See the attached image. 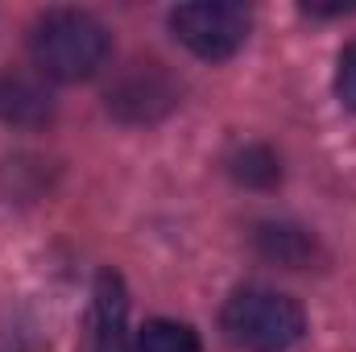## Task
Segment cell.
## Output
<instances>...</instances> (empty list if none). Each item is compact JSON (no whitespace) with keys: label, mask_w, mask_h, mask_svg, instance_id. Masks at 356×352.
I'll return each mask as SVG.
<instances>
[{"label":"cell","mask_w":356,"mask_h":352,"mask_svg":"<svg viewBox=\"0 0 356 352\" xmlns=\"http://www.w3.org/2000/svg\"><path fill=\"white\" fill-rule=\"evenodd\" d=\"M79 352H129V294L120 273L104 269L91 290V307L79 332Z\"/></svg>","instance_id":"cell-5"},{"label":"cell","mask_w":356,"mask_h":352,"mask_svg":"<svg viewBox=\"0 0 356 352\" xmlns=\"http://www.w3.org/2000/svg\"><path fill=\"white\" fill-rule=\"evenodd\" d=\"M336 95H340L344 108L356 112V42H348L344 54H340V67H336Z\"/></svg>","instance_id":"cell-10"},{"label":"cell","mask_w":356,"mask_h":352,"mask_svg":"<svg viewBox=\"0 0 356 352\" xmlns=\"http://www.w3.org/2000/svg\"><path fill=\"white\" fill-rule=\"evenodd\" d=\"M220 328L245 352H286L302 340L307 315L290 294H277L269 286H241L224 303Z\"/></svg>","instance_id":"cell-2"},{"label":"cell","mask_w":356,"mask_h":352,"mask_svg":"<svg viewBox=\"0 0 356 352\" xmlns=\"http://www.w3.org/2000/svg\"><path fill=\"white\" fill-rule=\"evenodd\" d=\"M249 8L245 4H228V0H203V4H178L170 13V29L175 38L199 58L207 63H224L232 58L245 38H249Z\"/></svg>","instance_id":"cell-3"},{"label":"cell","mask_w":356,"mask_h":352,"mask_svg":"<svg viewBox=\"0 0 356 352\" xmlns=\"http://www.w3.org/2000/svg\"><path fill=\"white\" fill-rule=\"evenodd\" d=\"M54 116V99L29 75H0V120L13 129H42Z\"/></svg>","instance_id":"cell-6"},{"label":"cell","mask_w":356,"mask_h":352,"mask_svg":"<svg viewBox=\"0 0 356 352\" xmlns=\"http://www.w3.org/2000/svg\"><path fill=\"white\" fill-rule=\"evenodd\" d=\"M232 178L245 182V186H273L282 178V166H277V158L266 145H245L232 158Z\"/></svg>","instance_id":"cell-8"},{"label":"cell","mask_w":356,"mask_h":352,"mask_svg":"<svg viewBox=\"0 0 356 352\" xmlns=\"http://www.w3.org/2000/svg\"><path fill=\"white\" fill-rule=\"evenodd\" d=\"M257 241H261V249H266L269 257H277V262L286 265H302L311 257V241H307V232H298V228H261L257 232Z\"/></svg>","instance_id":"cell-9"},{"label":"cell","mask_w":356,"mask_h":352,"mask_svg":"<svg viewBox=\"0 0 356 352\" xmlns=\"http://www.w3.org/2000/svg\"><path fill=\"white\" fill-rule=\"evenodd\" d=\"M137 352H203L199 332L178 319H149L137 332Z\"/></svg>","instance_id":"cell-7"},{"label":"cell","mask_w":356,"mask_h":352,"mask_svg":"<svg viewBox=\"0 0 356 352\" xmlns=\"http://www.w3.org/2000/svg\"><path fill=\"white\" fill-rule=\"evenodd\" d=\"M178 104V83L162 63H133L112 88H108V112L120 120H158Z\"/></svg>","instance_id":"cell-4"},{"label":"cell","mask_w":356,"mask_h":352,"mask_svg":"<svg viewBox=\"0 0 356 352\" xmlns=\"http://www.w3.org/2000/svg\"><path fill=\"white\" fill-rule=\"evenodd\" d=\"M108 29L79 8H54L42 13L29 29V54L46 79L79 83L91 79L108 63Z\"/></svg>","instance_id":"cell-1"}]
</instances>
